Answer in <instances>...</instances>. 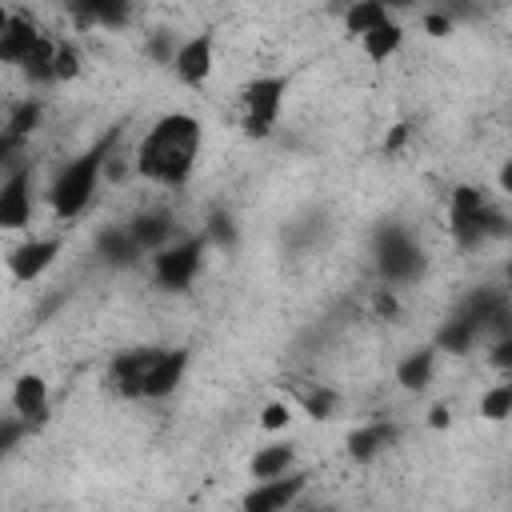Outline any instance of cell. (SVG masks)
<instances>
[{
	"mask_svg": "<svg viewBox=\"0 0 512 512\" xmlns=\"http://www.w3.org/2000/svg\"><path fill=\"white\" fill-rule=\"evenodd\" d=\"M488 364L496 372H508L512 376V336H500V340L488 344Z\"/></svg>",
	"mask_w": 512,
	"mask_h": 512,
	"instance_id": "obj_30",
	"label": "cell"
},
{
	"mask_svg": "<svg viewBox=\"0 0 512 512\" xmlns=\"http://www.w3.org/2000/svg\"><path fill=\"white\" fill-rule=\"evenodd\" d=\"M80 76V48L72 40H56V84H68Z\"/></svg>",
	"mask_w": 512,
	"mask_h": 512,
	"instance_id": "obj_28",
	"label": "cell"
},
{
	"mask_svg": "<svg viewBox=\"0 0 512 512\" xmlns=\"http://www.w3.org/2000/svg\"><path fill=\"white\" fill-rule=\"evenodd\" d=\"M456 28V20L444 12V8H432V12H424V32L428 36H448Z\"/></svg>",
	"mask_w": 512,
	"mask_h": 512,
	"instance_id": "obj_33",
	"label": "cell"
},
{
	"mask_svg": "<svg viewBox=\"0 0 512 512\" xmlns=\"http://www.w3.org/2000/svg\"><path fill=\"white\" fill-rule=\"evenodd\" d=\"M372 304H376V312H380V316H396V296H392V288H380Z\"/></svg>",
	"mask_w": 512,
	"mask_h": 512,
	"instance_id": "obj_34",
	"label": "cell"
},
{
	"mask_svg": "<svg viewBox=\"0 0 512 512\" xmlns=\"http://www.w3.org/2000/svg\"><path fill=\"white\" fill-rule=\"evenodd\" d=\"M216 68V36L212 32H196L188 40H180L176 48V60H172V72L184 88H200Z\"/></svg>",
	"mask_w": 512,
	"mask_h": 512,
	"instance_id": "obj_7",
	"label": "cell"
},
{
	"mask_svg": "<svg viewBox=\"0 0 512 512\" xmlns=\"http://www.w3.org/2000/svg\"><path fill=\"white\" fill-rule=\"evenodd\" d=\"M376 268L388 284H408L424 272V256H420L416 240L404 228L388 224V228L376 232Z\"/></svg>",
	"mask_w": 512,
	"mask_h": 512,
	"instance_id": "obj_6",
	"label": "cell"
},
{
	"mask_svg": "<svg viewBox=\"0 0 512 512\" xmlns=\"http://www.w3.org/2000/svg\"><path fill=\"white\" fill-rule=\"evenodd\" d=\"M200 144H204V124L192 112H168L140 136L132 152V168L148 184L180 188L200 160Z\"/></svg>",
	"mask_w": 512,
	"mask_h": 512,
	"instance_id": "obj_1",
	"label": "cell"
},
{
	"mask_svg": "<svg viewBox=\"0 0 512 512\" xmlns=\"http://www.w3.org/2000/svg\"><path fill=\"white\" fill-rule=\"evenodd\" d=\"M40 116H44V104L40 100H20L12 112H8V120H4V140H0V152L4 156H12L36 128H40Z\"/></svg>",
	"mask_w": 512,
	"mask_h": 512,
	"instance_id": "obj_17",
	"label": "cell"
},
{
	"mask_svg": "<svg viewBox=\"0 0 512 512\" xmlns=\"http://www.w3.org/2000/svg\"><path fill=\"white\" fill-rule=\"evenodd\" d=\"M428 424H432V428H448V424H452V412H448V404H432V412H428Z\"/></svg>",
	"mask_w": 512,
	"mask_h": 512,
	"instance_id": "obj_36",
	"label": "cell"
},
{
	"mask_svg": "<svg viewBox=\"0 0 512 512\" xmlns=\"http://www.w3.org/2000/svg\"><path fill=\"white\" fill-rule=\"evenodd\" d=\"M508 292H512V260H508Z\"/></svg>",
	"mask_w": 512,
	"mask_h": 512,
	"instance_id": "obj_40",
	"label": "cell"
},
{
	"mask_svg": "<svg viewBox=\"0 0 512 512\" xmlns=\"http://www.w3.org/2000/svg\"><path fill=\"white\" fill-rule=\"evenodd\" d=\"M300 404H304V412L312 420H332L336 408H340V392L328 388V384H312L308 392H300Z\"/></svg>",
	"mask_w": 512,
	"mask_h": 512,
	"instance_id": "obj_26",
	"label": "cell"
},
{
	"mask_svg": "<svg viewBox=\"0 0 512 512\" xmlns=\"http://www.w3.org/2000/svg\"><path fill=\"white\" fill-rule=\"evenodd\" d=\"M392 440H396V424H392V420L360 424V428H352V432H348V456L364 464V460L380 456L384 448H392Z\"/></svg>",
	"mask_w": 512,
	"mask_h": 512,
	"instance_id": "obj_16",
	"label": "cell"
},
{
	"mask_svg": "<svg viewBox=\"0 0 512 512\" xmlns=\"http://www.w3.org/2000/svg\"><path fill=\"white\" fill-rule=\"evenodd\" d=\"M60 248H64L60 236H32V240H24V244L12 248V256H8V272H12V280L32 284L40 272H48V268L56 264Z\"/></svg>",
	"mask_w": 512,
	"mask_h": 512,
	"instance_id": "obj_9",
	"label": "cell"
},
{
	"mask_svg": "<svg viewBox=\"0 0 512 512\" xmlns=\"http://www.w3.org/2000/svg\"><path fill=\"white\" fill-rule=\"evenodd\" d=\"M404 140H408V124H392V132H388V140H384V152L392 156V152H396Z\"/></svg>",
	"mask_w": 512,
	"mask_h": 512,
	"instance_id": "obj_35",
	"label": "cell"
},
{
	"mask_svg": "<svg viewBox=\"0 0 512 512\" xmlns=\"http://www.w3.org/2000/svg\"><path fill=\"white\" fill-rule=\"evenodd\" d=\"M12 412L24 416L28 424H40L48 416V380L36 372H24L12 384Z\"/></svg>",
	"mask_w": 512,
	"mask_h": 512,
	"instance_id": "obj_15",
	"label": "cell"
},
{
	"mask_svg": "<svg viewBox=\"0 0 512 512\" xmlns=\"http://www.w3.org/2000/svg\"><path fill=\"white\" fill-rule=\"evenodd\" d=\"M288 420H292V408H288L284 400H272V404H264V412H260V428H264V432H280V428H288Z\"/></svg>",
	"mask_w": 512,
	"mask_h": 512,
	"instance_id": "obj_29",
	"label": "cell"
},
{
	"mask_svg": "<svg viewBox=\"0 0 512 512\" xmlns=\"http://www.w3.org/2000/svg\"><path fill=\"white\" fill-rule=\"evenodd\" d=\"M304 484H308V476H304V472H284V476L260 480V484H256L240 504H244L248 512H280V508L296 504V496L304 492Z\"/></svg>",
	"mask_w": 512,
	"mask_h": 512,
	"instance_id": "obj_11",
	"label": "cell"
},
{
	"mask_svg": "<svg viewBox=\"0 0 512 512\" xmlns=\"http://www.w3.org/2000/svg\"><path fill=\"white\" fill-rule=\"evenodd\" d=\"M204 248H208V236H188V240H176V244H164L160 252H152L156 284L168 288V292H184L200 272Z\"/></svg>",
	"mask_w": 512,
	"mask_h": 512,
	"instance_id": "obj_5",
	"label": "cell"
},
{
	"mask_svg": "<svg viewBox=\"0 0 512 512\" xmlns=\"http://www.w3.org/2000/svg\"><path fill=\"white\" fill-rule=\"evenodd\" d=\"M188 360H192V352H188V348H164V352H160V360L152 364L148 380H144V396H148V400H164V396H172V392L184 384Z\"/></svg>",
	"mask_w": 512,
	"mask_h": 512,
	"instance_id": "obj_13",
	"label": "cell"
},
{
	"mask_svg": "<svg viewBox=\"0 0 512 512\" xmlns=\"http://www.w3.org/2000/svg\"><path fill=\"white\" fill-rule=\"evenodd\" d=\"M496 180H500V188L512 196V160H504V168H500V176H496Z\"/></svg>",
	"mask_w": 512,
	"mask_h": 512,
	"instance_id": "obj_38",
	"label": "cell"
},
{
	"mask_svg": "<svg viewBox=\"0 0 512 512\" xmlns=\"http://www.w3.org/2000/svg\"><path fill=\"white\" fill-rule=\"evenodd\" d=\"M176 48H180V44H172L168 32H152V36H148V56H152L156 64H172V60H176Z\"/></svg>",
	"mask_w": 512,
	"mask_h": 512,
	"instance_id": "obj_31",
	"label": "cell"
},
{
	"mask_svg": "<svg viewBox=\"0 0 512 512\" xmlns=\"http://www.w3.org/2000/svg\"><path fill=\"white\" fill-rule=\"evenodd\" d=\"M212 236H216V244H224V240H232V224H228L224 216H216V220H212Z\"/></svg>",
	"mask_w": 512,
	"mask_h": 512,
	"instance_id": "obj_37",
	"label": "cell"
},
{
	"mask_svg": "<svg viewBox=\"0 0 512 512\" xmlns=\"http://www.w3.org/2000/svg\"><path fill=\"white\" fill-rule=\"evenodd\" d=\"M96 256H104L108 264H132L136 256H144L140 252V244L132 240V232H128V224L124 228H104L100 236H96Z\"/></svg>",
	"mask_w": 512,
	"mask_h": 512,
	"instance_id": "obj_22",
	"label": "cell"
},
{
	"mask_svg": "<svg viewBox=\"0 0 512 512\" xmlns=\"http://www.w3.org/2000/svg\"><path fill=\"white\" fill-rule=\"evenodd\" d=\"M284 96H288V76H256L244 88V96H240V104H244V132L264 140L276 128V120H280Z\"/></svg>",
	"mask_w": 512,
	"mask_h": 512,
	"instance_id": "obj_4",
	"label": "cell"
},
{
	"mask_svg": "<svg viewBox=\"0 0 512 512\" xmlns=\"http://www.w3.org/2000/svg\"><path fill=\"white\" fill-rule=\"evenodd\" d=\"M0 224L20 232L32 224V168L16 164L0 184Z\"/></svg>",
	"mask_w": 512,
	"mask_h": 512,
	"instance_id": "obj_8",
	"label": "cell"
},
{
	"mask_svg": "<svg viewBox=\"0 0 512 512\" xmlns=\"http://www.w3.org/2000/svg\"><path fill=\"white\" fill-rule=\"evenodd\" d=\"M128 232H132V240L140 244V252L152 256V252H160V248L172 240V212H164V208H144V212H136V216L128 220Z\"/></svg>",
	"mask_w": 512,
	"mask_h": 512,
	"instance_id": "obj_14",
	"label": "cell"
},
{
	"mask_svg": "<svg viewBox=\"0 0 512 512\" xmlns=\"http://www.w3.org/2000/svg\"><path fill=\"white\" fill-rule=\"evenodd\" d=\"M480 416L492 420V424H500V420L512 416V376L500 380V384H492V388L480 396Z\"/></svg>",
	"mask_w": 512,
	"mask_h": 512,
	"instance_id": "obj_27",
	"label": "cell"
},
{
	"mask_svg": "<svg viewBox=\"0 0 512 512\" xmlns=\"http://www.w3.org/2000/svg\"><path fill=\"white\" fill-rule=\"evenodd\" d=\"M28 428H32V424H28L24 416H8V420L0 424V452H12V448H16V440H20Z\"/></svg>",
	"mask_w": 512,
	"mask_h": 512,
	"instance_id": "obj_32",
	"label": "cell"
},
{
	"mask_svg": "<svg viewBox=\"0 0 512 512\" xmlns=\"http://www.w3.org/2000/svg\"><path fill=\"white\" fill-rule=\"evenodd\" d=\"M384 20H392V12L380 4V0H352L348 8H344V32L348 36H364V32H372L376 24H384Z\"/></svg>",
	"mask_w": 512,
	"mask_h": 512,
	"instance_id": "obj_24",
	"label": "cell"
},
{
	"mask_svg": "<svg viewBox=\"0 0 512 512\" xmlns=\"http://www.w3.org/2000/svg\"><path fill=\"white\" fill-rule=\"evenodd\" d=\"M164 348H132V352H120L112 360V384L124 400H140L144 396V380L152 372V364L160 360Z\"/></svg>",
	"mask_w": 512,
	"mask_h": 512,
	"instance_id": "obj_10",
	"label": "cell"
},
{
	"mask_svg": "<svg viewBox=\"0 0 512 512\" xmlns=\"http://www.w3.org/2000/svg\"><path fill=\"white\" fill-rule=\"evenodd\" d=\"M476 344H480V328H476L468 316H460V312L436 332V348H440V352H452V356H464V352H472Z\"/></svg>",
	"mask_w": 512,
	"mask_h": 512,
	"instance_id": "obj_23",
	"label": "cell"
},
{
	"mask_svg": "<svg viewBox=\"0 0 512 512\" xmlns=\"http://www.w3.org/2000/svg\"><path fill=\"white\" fill-rule=\"evenodd\" d=\"M448 232L460 248H480L488 236H504L508 220L484 200V188L476 184H456L448 192Z\"/></svg>",
	"mask_w": 512,
	"mask_h": 512,
	"instance_id": "obj_3",
	"label": "cell"
},
{
	"mask_svg": "<svg viewBox=\"0 0 512 512\" xmlns=\"http://www.w3.org/2000/svg\"><path fill=\"white\" fill-rule=\"evenodd\" d=\"M292 460H296V444L292 440H276V444H264L252 456L248 472H252V480H272V476L292 472Z\"/></svg>",
	"mask_w": 512,
	"mask_h": 512,
	"instance_id": "obj_20",
	"label": "cell"
},
{
	"mask_svg": "<svg viewBox=\"0 0 512 512\" xmlns=\"http://www.w3.org/2000/svg\"><path fill=\"white\" fill-rule=\"evenodd\" d=\"M380 4H384L388 12H408V8L416 4V0H380Z\"/></svg>",
	"mask_w": 512,
	"mask_h": 512,
	"instance_id": "obj_39",
	"label": "cell"
},
{
	"mask_svg": "<svg viewBox=\"0 0 512 512\" xmlns=\"http://www.w3.org/2000/svg\"><path fill=\"white\" fill-rule=\"evenodd\" d=\"M400 44H404V28H400L396 20H384V24H376L372 32H364V36H360L364 56H368V60H376V64H384L388 56H396V52H400Z\"/></svg>",
	"mask_w": 512,
	"mask_h": 512,
	"instance_id": "obj_21",
	"label": "cell"
},
{
	"mask_svg": "<svg viewBox=\"0 0 512 512\" xmlns=\"http://www.w3.org/2000/svg\"><path fill=\"white\" fill-rule=\"evenodd\" d=\"M20 68H24V76H28L32 84H56V40L40 36L36 48L24 56Z\"/></svg>",
	"mask_w": 512,
	"mask_h": 512,
	"instance_id": "obj_25",
	"label": "cell"
},
{
	"mask_svg": "<svg viewBox=\"0 0 512 512\" xmlns=\"http://www.w3.org/2000/svg\"><path fill=\"white\" fill-rule=\"evenodd\" d=\"M40 36L44 32L28 12H4V20H0V60L4 64H24V56L36 48Z\"/></svg>",
	"mask_w": 512,
	"mask_h": 512,
	"instance_id": "obj_12",
	"label": "cell"
},
{
	"mask_svg": "<svg viewBox=\"0 0 512 512\" xmlns=\"http://www.w3.org/2000/svg\"><path fill=\"white\" fill-rule=\"evenodd\" d=\"M116 140H120V128H108L88 152H80L72 164L60 168V176H56L52 188H48V200H52L56 220H76V216L92 204L96 184H100V176L108 172V160H112Z\"/></svg>",
	"mask_w": 512,
	"mask_h": 512,
	"instance_id": "obj_2",
	"label": "cell"
},
{
	"mask_svg": "<svg viewBox=\"0 0 512 512\" xmlns=\"http://www.w3.org/2000/svg\"><path fill=\"white\" fill-rule=\"evenodd\" d=\"M436 344L432 348H416V352H408L400 364H396V384L400 388H408V392H420V388H428L432 384V372H436Z\"/></svg>",
	"mask_w": 512,
	"mask_h": 512,
	"instance_id": "obj_19",
	"label": "cell"
},
{
	"mask_svg": "<svg viewBox=\"0 0 512 512\" xmlns=\"http://www.w3.org/2000/svg\"><path fill=\"white\" fill-rule=\"evenodd\" d=\"M132 0H68V12L76 24H104V28H120L128 20Z\"/></svg>",
	"mask_w": 512,
	"mask_h": 512,
	"instance_id": "obj_18",
	"label": "cell"
}]
</instances>
